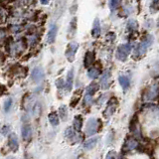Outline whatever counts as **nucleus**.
<instances>
[{"label":"nucleus","mask_w":159,"mask_h":159,"mask_svg":"<svg viewBox=\"0 0 159 159\" xmlns=\"http://www.w3.org/2000/svg\"><path fill=\"white\" fill-rule=\"evenodd\" d=\"M131 49L132 47L130 44L126 43V44H122L117 48V51H116V59L119 60V61H122L124 62L125 60L127 59V57H128V55L130 54V52H131Z\"/></svg>","instance_id":"1"},{"label":"nucleus","mask_w":159,"mask_h":159,"mask_svg":"<svg viewBox=\"0 0 159 159\" xmlns=\"http://www.w3.org/2000/svg\"><path fill=\"white\" fill-rule=\"evenodd\" d=\"M151 42H152V38L151 37H148L147 39H145V40H143L141 43L138 45L136 51H135V55L134 57H140L142 56V55L145 54V52H146L147 48L151 45Z\"/></svg>","instance_id":"2"},{"label":"nucleus","mask_w":159,"mask_h":159,"mask_svg":"<svg viewBox=\"0 0 159 159\" xmlns=\"http://www.w3.org/2000/svg\"><path fill=\"white\" fill-rule=\"evenodd\" d=\"M98 121L96 120L93 117H91L87 122V128H86V133L88 136H93V134L96 133V130H98Z\"/></svg>","instance_id":"3"},{"label":"nucleus","mask_w":159,"mask_h":159,"mask_svg":"<svg viewBox=\"0 0 159 159\" xmlns=\"http://www.w3.org/2000/svg\"><path fill=\"white\" fill-rule=\"evenodd\" d=\"M98 90V85L96 84V83H92L87 88V91H86V96H85V103H88L90 105L92 103V98L93 96L96 93V91Z\"/></svg>","instance_id":"4"},{"label":"nucleus","mask_w":159,"mask_h":159,"mask_svg":"<svg viewBox=\"0 0 159 159\" xmlns=\"http://www.w3.org/2000/svg\"><path fill=\"white\" fill-rule=\"evenodd\" d=\"M79 48V44L76 42H71L69 44L66 51V57L69 60V62H73L75 60V55L77 53V50Z\"/></svg>","instance_id":"5"},{"label":"nucleus","mask_w":159,"mask_h":159,"mask_svg":"<svg viewBox=\"0 0 159 159\" xmlns=\"http://www.w3.org/2000/svg\"><path fill=\"white\" fill-rule=\"evenodd\" d=\"M44 78H45V74H44L43 69L40 67H36L32 72V80L35 83H40L44 80Z\"/></svg>","instance_id":"6"},{"label":"nucleus","mask_w":159,"mask_h":159,"mask_svg":"<svg viewBox=\"0 0 159 159\" xmlns=\"http://www.w3.org/2000/svg\"><path fill=\"white\" fill-rule=\"evenodd\" d=\"M157 95H158V86L154 85L146 92V93H145V96H144V100L145 101H152L157 96Z\"/></svg>","instance_id":"7"},{"label":"nucleus","mask_w":159,"mask_h":159,"mask_svg":"<svg viewBox=\"0 0 159 159\" xmlns=\"http://www.w3.org/2000/svg\"><path fill=\"white\" fill-rule=\"evenodd\" d=\"M8 144L9 147L11 148L12 151H17L18 147H19V143H18V137L15 133H10L8 138Z\"/></svg>","instance_id":"8"},{"label":"nucleus","mask_w":159,"mask_h":159,"mask_svg":"<svg viewBox=\"0 0 159 159\" xmlns=\"http://www.w3.org/2000/svg\"><path fill=\"white\" fill-rule=\"evenodd\" d=\"M109 80H111V73L108 70V71H106L103 73V77H101V87H103V90H108L109 88V86H111V82H109Z\"/></svg>","instance_id":"9"},{"label":"nucleus","mask_w":159,"mask_h":159,"mask_svg":"<svg viewBox=\"0 0 159 159\" xmlns=\"http://www.w3.org/2000/svg\"><path fill=\"white\" fill-rule=\"evenodd\" d=\"M22 137L24 140H29L31 136H32V127H31L30 124H23L22 126Z\"/></svg>","instance_id":"10"},{"label":"nucleus","mask_w":159,"mask_h":159,"mask_svg":"<svg viewBox=\"0 0 159 159\" xmlns=\"http://www.w3.org/2000/svg\"><path fill=\"white\" fill-rule=\"evenodd\" d=\"M57 32H58V28L57 26L53 24L51 26L50 30H49V33H48V43L49 44H53L55 42V39H56V36H57Z\"/></svg>","instance_id":"11"},{"label":"nucleus","mask_w":159,"mask_h":159,"mask_svg":"<svg viewBox=\"0 0 159 159\" xmlns=\"http://www.w3.org/2000/svg\"><path fill=\"white\" fill-rule=\"evenodd\" d=\"M73 83H74V69L70 70V72L68 73L67 76V82L65 87H66V90L68 92H70L73 88Z\"/></svg>","instance_id":"12"},{"label":"nucleus","mask_w":159,"mask_h":159,"mask_svg":"<svg viewBox=\"0 0 159 159\" xmlns=\"http://www.w3.org/2000/svg\"><path fill=\"white\" fill-rule=\"evenodd\" d=\"M92 34H93V37L95 38H98V36L101 35V25H100V20H98V18H96L95 22H93Z\"/></svg>","instance_id":"13"},{"label":"nucleus","mask_w":159,"mask_h":159,"mask_svg":"<svg viewBox=\"0 0 159 159\" xmlns=\"http://www.w3.org/2000/svg\"><path fill=\"white\" fill-rule=\"evenodd\" d=\"M93 62H95V54L93 52H88L85 57V67L86 68L91 67Z\"/></svg>","instance_id":"14"},{"label":"nucleus","mask_w":159,"mask_h":159,"mask_svg":"<svg viewBox=\"0 0 159 159\" xmlns=\"http://www.w3.org/2000/svg\"><path fill=\"white\" fill-rule=\"evenodd\" d=\"M118 82H119V84H120V86H121L122 88H123L124 91H126L127 88H129L130 82H129V79L126 77V76H119Z\"/></svg>","instance_id":"15"},{"label":"nucleus","mask_w":159,"mask_h":159,"mask_svg":"<svg viewBox=\"0 0 159 159\" xmlns=\"http://www.w3.org/2000/svg\"><path fill=\"white\" fill-rule=\"evenodd\" d=\"M48 119H49L50 123H51L53 126H58V125H59V122H60V120H59V116H58V114H57L56 113H49Z\"/></svg>","instance_id":"16"},{"label":"nucleus","mask_w":159,"mask_h":159,"mask_svg":"<svg viewBox=\"0 0 159 159\" xmlns=\"http://www.w3.org/2000/svg\"><path fill=\"white\" fill-rule=\"evenodd\" d=\"M137 144H138V143H137L136 140L132 139V138H129V139L126 140L124 147H125L127 150H132V149H134V148L137 147Z\"/></svg>","instance_id":"17"},{"label":"nucleus","mask_w":159,"mask_h":159,"mask_svg":"<svg viewBox=\"0 0 159 159\" xmlns=\"http://www.w3.org/2000/svg\"><path fill=\"white\" fill-rule=\"evenodd\" d=\"M98 143V139L96 138H90L87 141L84 143V147L86 149H92L96 146V144Z\"/></svg>","instance_id":"18"},{"label":"nucleus","mask_w":159,"mask_h":159,"mask_svg":"<svg viewBox=\"0 0 159 159\" xmlns=\"http://www.w3.org/2000/svg\"><path fill=\"white\" fill-rule=\"evenodd\" d=\"M101 72L98 69H96V68H90L88 71V78H91V79H96V78H98V76H100Z\"/></svg>","instance_id":"19"},{"label":"nucleus","mask_w":159,"mask_h":159,"mask_svg":"<svg viewBox=\"0 0 159 159\" xmlns=\"http://www.w3.org/2000/svg\"><path fill=\"white\" fill-rule=\"evenodd\" d=\"M82 117L80 116H75L74 118V128L76 131H81V129H82Z\"/></svg>","instance_id":"20"},{"label":"nucleus","mask_w":159,"mask_h":159,"mask_svg":"<svg viewBox=\"0 0 159 159\" xmlns=\"http://www.w3.org/2000/svg\"><path fill=\"white\" fill-rule=\"evenodd\" d=\"M59 116L61 117L63 120H67L68 118V109H67V106H60L59 108Z\"/></svg>","instance_id":"21"},{"label":"nucleus","mask_w":159,"mask_h":159,"mask_svg":"<svg viewBox=\"0 0 159 159\" xmlns=\"http://www.w3.org/2000/svg\"><path fill=\"white\" fill-rule=\"evenodd\" d=\"M65 137L69 140H73L76 138V135H75L74 131H73V129L71 128V127H68V128L66 129V131H65Z\"/></svg>","instance_id":"22"},{"label":"nucleus","mask_w":159,"mask_h":159,"mask_svg":"<svg viewBox=\"0 0 159 159\" xmlns=\"http://www.w3.org/2000/svg\"><path fill=\"white\" fill-rule=\"evenodd\" d=\"M12 103H13L12 98H7V100L5 101V103H4V111H5V113H8L10 109H11Z\"/></svg>","instance_id":"23"},{"label":"nucleus","mask_w":159,"mask_h":159,"mask_svg":"<svg viewBox=\"0 0 159 159\" xmlns=\"http://www.w3.org/2000/svg\"><path fill=\"white\" fill-rule=\"evenodd\" d=\"M137 22L134 21V20H129L128 23H127V29L130 30V31H133V30H136L137 29Z\"/></svg>","instance_id":"24"},{"label":"nucleus","mask_w":159,"mask_h":159,"mask_svg":"<svg viewBox=\"0 0 159 159\" xmlns=\"http://www.w3.org/2000/svg\"><path fill=\"white\" fill-rule=\"evenodd\" d=\"M119 3H120V0H109V7L111 10H116L118 7Z\"/></svg>","instance_id":"25"},{"label":"nucleus","mask_w":159,"mask_h":159,"mask_svg":"<svg viewBox=\"0 0 159 159\" xmlns=\"http://www.w3.org/2000/svg\"><path fill=\"white\" fill-rule=\"evenodd\" d=\"M116 151H113V150H111L109 152L106 154V159H116Z\"/></svg>","instance_id":"26"},{"label":"nucleus","mask_w":159,"mask_h":159,"mask_svg":"<svg viewBox=\"0 0 159 159\" xmlns=\"http://www.w3.org/2000/svg\"><path fill=\"white\" fill-rule=\"evenodd\" d=\"M56 86H57V88H63L64 86H65V83H64V81L62 80V79H59L58 81H56Z\"/></svg>","instance_id":"27"},{"label":"nucleus","mask_w":159,"mask_h":159,"mask_svg":"<svg viewBox=\"0 0 159 159\" xmlns=\"http://www.w3.org/2000/svg\"><path fill=\"white\" fill-rule=\"evenodd\" d=\"M153 1V5H154V6L156 7V9L158 8V0H152Z\"/></svg>","instance_id":"28"},{"label":"nucleus","mask_w":159,"mask_h":159,"mask_svg":"<svg viewBox=\"0 0 159 159\" xmlns=\"http://www.w3.org/2000/svg\"><path fill=\"white\" fill-rule=\"evenodd\" d=\"M40 1L42 2L43 4H45V5L49 3V0H40Z\"/></svg>","instance_id":"29"},{"label":"nucleus","mask_w":159,"mask_h":159,"mask_svg":"<svg viewBox=\"0 0 159 159\" xmlns=\"http://www.w3.org/2000/svg\"><path fill=\"white\" fill-rule=\"evenodd\" d=\"M7 159H15V158H12V157H9V158H7Z\"/></svg>","instance_id":"30"}]
</instances>
